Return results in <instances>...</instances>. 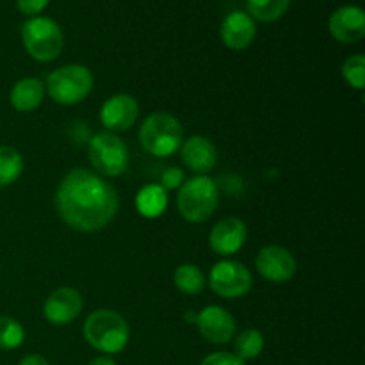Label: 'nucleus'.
Returning a JSON list of instances; mask_svg holds the SVG:
<instances>
[{"label": "nucleus", "mask_w": 365, "mask_h": 365, "mask_svg": "<svg viewBox=\"0 0 365 365\" xmlns=\"http://www.w3.org/2000/svg\"><path fill=\"white\" fill-rule=\"evenodd\" d=\"M178 152L184 166L196 175L210 173L217 163L216 146L203 135H191L189 139H184Z\"/></svg>", "instance_id": "2eb2a0df"}, {"label": "nucleus", "mask_w": 365, "mask_h": 365, "mask_svg": "<svg viewBox=\"0 0 365 365\" xmlns=\"http://www.w3.org/2000/svg\"><path fill=\"white\" fill-rule=\"evenodd\" d=\"M24 173V157L13 146H0V187L14 184Z\"/></svg>", "instance_id": "412c9836"}, {"label": "nucleus", "mask_w": 365, "mask_h": 365, "mask_svg": "<svg viewBox=\"0 0 365 365\" xmlns=\"http://www.w3.org/2000/svg\"><path fill=\"white\" fill-rule=\"evenodd\" d=\"M95 78L89 68L82 64H66L46 77V93L61 106H75L89 96Z\"/></svg>", "instance_id": "423d86ee"}, {"label": "nucleus", "mask_w": 365, "mask_h": 365, "mask_svg": "<svg viewBox=\"0 0 365 365\" xmlns=\"http://www.w3.org/2000/svg\"><path fill=\"white\" fill-rule=\"evenodd\" d=\"M82 296L77 289L73 287H59L46 298L43 305V314L45 319L53 327H64L70 324L82 312Z\"/></svg>", "instance_id": "f8f14e48"}, {"label": "nucleus", "mask_w": 365, "mask_h": 365, "mask_svg": "<svg viewBox=\"0 0 365 365\" xmlns=\"http://www.w3.org/2000/svg\"><path fill=\"white\" fill-rule=\"evenodd\" d=\"M139 118V103L128 93H118L107 98L100 109V121L107 132H125L135 125Z\"/></svg>", "instance_id": "9b49d317"}, {"label": "nucleus", "mask_w": 365, "mask_h": 365, "mask_svg": "<svg viewBox=\"0 0 365 365\" xmlns=\"http://www.w3.org/2000/svg\"><path fill=\"white\" fill-rule=\"evenodd\" d=\"M88 157L95 173L109 178L123 175L130 160L127 143L120 135L107 130L98 132L89 139Z\"/></svg>", "instance_id": "0eeeda50"}, {"label": "nucleus", "mask_w": 365, "mask_h": 365, "mask_svg": "<svg viewBox=\"0 0 365 365\" xmlns=\"http://www.w3.org/2000/svg\"><path fill=\"white\" fill-rule=\"evenodd\" d=\"M248 239V227L239 217H225L217 221L209 234V245L214 253L221 257H232L245 246Z\"/></svg>", "instance_id": "ddd939ff"}, {"label": "nucleus", "mask_w": 365, "mask_h": 365, "mask_svg": "<svg viewBox=\"0 0 365 365\" xmlns=\"http://www.w3.org/2000/svg\"><path fill=\"white\" fill-rule=\"evenodd\" d=\"M84 339L93 349L110 356L127 348L130 341V328L120 312L98 309L84 321Z\"/></svg>", "instance_id": "f03ea898"}, {"label": "nucleus", "mask_w": 365, "mask_h": 365, "mask_svg": "<svg viewBox=\"0 0 365 365\" xmlns=\"http://www.w3.org/2000/svg\"><path fill=\"white\" fill-rule=\"evenodd\" d=\"M168 207V191L160 184H148L135 196V209L146 220H157Z\"/></svg>", "instance_id": "a211bd4d"}, {"label": "nucleus", "mask_w": 365, "mask_h": 365, "mask_svg": "<svg viewBox=\"0 0 365 365\" xmlns=\"http://www.w3.org/2000/svg\"><path fill=\"white\" fill-rule=\"evenodd\" d=\"M88 365H116V362H114L113 356L103 355V356H96V359H93Z\"/></svg>", "instance_id": "c85d7f7f"}, {"label": "nucleus", "mask_w": 365, "mask_h": 365, "mask_svg": "<svg viewBox=\"0 0 365 365\" xmlns=\"http://www.w3.org/2000/svg\"><path fill=\"white\" fill-rule=\"evenodd\" d=\"M21 43L29 56L39 63H50L61 56L64 36L57 21L48 16H32L21 25Z\"/></svg>", "instance_id": "39448f33"}, {"label": "nucleus", "mask_w": 365, "mask_h": 365, "mask_svg": "<svg viewBox=\"0 0 365 365\" xmlns=\"http://www.w3.org/2000/svg\"><path fill=\"white\" fill-rule=\"evenodd\" d=\"M184 171L180 168H168L163 173V178H160V185L166 191H175V189H178L184 184Z\"/></svg>", "instance_id": "a878e982"}, {"label": "nucleus", "mask_w": 365, "mask_h": 365, "mask_svg": "<svg viewBox=\"0 0 365 365\" xmlns=\"http://www.w3.org/2000/svg\"><path fill=\"white\" fill-rule=\"evenodd\" d=\"M342 77L356 91L365 89V57L362 53L349 56L342 64Z\"/></svg>", "instance_id": "b1692460"}, {"label": "nucleus", "mask_w": 365, "mask_h": 365, "mask_svg": "<svg viewBox=\"0 0 365 365\" xmlns=\"http://www.w3.org/2000/svg\"><path fill=\"white\" fill-rule=\"evenodd\" d=\"M25 341V330L16 319L0 316V349H18Z\"/></svg>", "instance_id": "5701e85b"}, {"label": "nucleus", "mask_w": 365, "mask_h": 365, "mask_svg": "<svg viewBox=\"0 0 365 365\" xmlns=\"http://www.w3.org/2000/svg\"><path fill=\"white\" fill-rule=\"evenodd\" d=\"M217 203L220 189L207 175H196L178 187L177 209L189 223H205L216 212Z\"/></svg>", "instance_id": "7ed1b4c3"}, {"label": "nucleus", "mask_w": 365, "mask_h": 365, "mask_svg": "<svg viewBox=\"0 0 365 365\" xmlns=\"http://www.w3.org/2000/svg\"><path fill=\"white\" fill-rule=\"evenodd\" d=\"M48 2L50 0H16V6L21 14H27V16H39V13L45 11V7L48 6Z\"/></svg>", "instance_id": "bb28decb"}, {"label": "nucleus", "mask_w": 365, "mask_h": 365, "mask_svg": "<svg viewBox=\"0 0 365 365\" xmlns=\"http://www.w3.org/2000/svg\"><path fill=\"white\" fill-rule=\"evenodd\" d=\"M195 324L205 341L217 346L234 341L237 331L234 316L217 305H209L200 310L195 317Z\"/></svg>", "instance_id": "9d476101"}, {"label": "nucleus", "mask_w": 365, "mask_h": 365, "mask_svg": "<svg viewBox=\"0 0 365 365\" xmlns=\"http://www.w3.org/2000/svg\"><path fill=\"white\" fill-rule=\"evenodd\" d=\"M61 220L82 234L103 230L116 217L120 198L113 185L88 168H73L56 191Z\"/></svg>", "instance_id": "f257e3e1"}, {"label": "nucleus", "mask_w": 365, "mask_h": 365, "mask_svg": "<svg viewBox=\"0 0 365 365\" xmlns=\"http://www.w3.org/2000/svg\"><path fill=\"white\" fill-rule=\"evenodd\" d=\"M255 267L260 277L266 278L271 284H285L294 278L298 262L287 248L269 245L257 253Z\"/></svg>", "instance_id": "1a4fd4ad"}, {"label": "nucleus", "mask_w": 365, "mask_h": 365, "mask_svg": "<svg viewBox=\"0 0 365 365\" xmlns=\"http://www.w3.org/2000/svg\"><path fill=\"white\" fill-rule=\"evenodd\" d=\"M264 346H266L264 335L259 330H255V328L241 331L237 337H234L235 355L241 360H245V362L246 360H255L257 356L262 355Z\"/></svg>", "instance_id": "4be33fe9"}, {"label": "nucleus", "mask_w": 365, "mask_h": 365, "mask_svg": "<svg viewBox=\"0 0 365 365\" xmlns=\"http://www.w3.org/2000/svg\"><path fill=\"white\" fill-rule=\"evenodd\" d=\"M209 285L217 296L225 299H239L252 291L253 278L248 267L239 260L223 259L212 266Z\"/></svg>", "instance_id": "6e6552de"}, {"label": "nucleus", "mask_w": 365, "mask_h": 365, "mask_svg": "<svg viewBox=\"0 0 365 365\" xmlns=\"http://www.w3.org/2000/svg\"><path fill=\"white\" fill-rule=\"evenodd\" d=\"M173 282H175V287L178 289L180 292L184 294H200L203 292L207 285V278L203 274V271L200 269L198 266L195 264H182L175 269L173 274Z\"/></svg>", "instance_id": "6ab92c4d"}, {"label": "nucleus", "mask_w": 365, "mask_h": 365, "mask_svg": "<svg viewBox=\"0 0 365 365\" xmlns=\"http://www.w3.org/2000/svg\"><path fill=\"white\" fill-rule=\"evenodd\" d=\"M291 0H246V13L253 18V20L266 21H277L287 13Z\"/></svg>", "instance_id": "aec40b11"}, {"label": "nucleus", "mask_w": 365, "mask_h": 365, "mask_svg": "<svg viewBox=\"0 0 365 365\" xmlns=\"http://www.w3.org/2000/svg\"><path fill=\"white\" fill-rule=\"evenodd\" d=\"M328 29L334 39L351 45L359 43L365 36V14L359 6H341L331 13Z\"/></svg>", "instance_id": "4468645a"}, {"label": "nucleus", "mask_w": 365, "mask_h": 365, "mask_svg": "<svg viewBox=\"0 0 365 365\" xmlns=\"http://www.w3.org/2000/svg\"><path fill=\"white\" fill-rule=\"evenodd\" d=\"M257 34L255 20L246 11H232L221 24V41L230 50H245L253 43Z\"/></svg>", "instance_id": "dca6fc26"}, {"label": "nucleus", "mask_w": 365, "mask_h": 365, "mask_svg": "<svg viewBox=\"0 0 365 365\" xmlns=\"http://www.w3.org/2000/svg\"><path fill=\"white\" fill-rule=\"evenodd\" d=\"M18 365H50V362L48 360L45 359V356H41V355H27V356H24V359L20 360V364Z\"/></svg>", "instance_id": "cd10ccee"}, {"label": "nucleus", "mask_w": 365, "mask_h": 365, "mask_svg": "<svg viewBox=\"0 0 365 365\" xmlns=\"http://www.w3.org/2000/svg\"><path fill=\"white\" fill-rule=\"evenodd\" d=\"M200 365H246L245 360L239 359L235 353L228 351H216L212 355L205 356Z\"/></svg>", "instance_id": "393cba45"}, {"label": "nucleus", "mask_w": 365, "mask_h": 365, "mask_svg": "<svg viewBox=\"0 0 365 365\" xmlns=\"http://www.w3.org/2000/svg\"><path fill=\"white\" fill-rule=\"evenodd\" d=\"M141 146L153 157H171L184 143V128L170 113H153L139 127Z\"/></svg>", "instance_id": "20e7f679"}, {"label": "nucleus", "mask_w": 365, "mask_h": 365, "mask_svg": "<svg viewBox=\"0 0 365 365\" xmlns=\"http://www.w3.org/2000/svg\"><path fill=\"white\" fill-rule=\"evenodd\" d=\"M45 98V86L39 78L25 77L14 82L13 89H11V106L18 110V113H32L38 109Z\"/></svg>", "instance_id": "f3484780"}]
</instances>
